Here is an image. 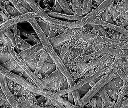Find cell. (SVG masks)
Instances as JSON below:
<instances>
[{"label":"cell","mask_w":128,"mask_h":108,"mask_svg":"<svg viewBox=\"0 0 128 108\" xmlns=\"http://www.w3.org/2000/svg\"><path fill=\"white\" fill-rule=\"evenodd\" d=\"M27 21L33 27L44 49L46 51L49 56L52 58L56 65L57 68L60 70L65 77L68 83V87L74 85L75 82L70 72L67 68L63 60L56 53L49 40L46 35L41 29L35 18H32Z\"/></svg>","instance_id":"obj_1"},{"label":"cell","mask_w":128,"mask_h":108,"mask_svg":"<svg viewBox=\"0 0 128 108\" xmlns=\"http://www.w3.org/2000/svg\"><path fill=\"white\" fill-rule=\"evenodd\" d=\"M0 40L4 43V45L6 46L9 52L10 53L12 57L16 60L18 65L22 69L28 77L32 80L34 84L39 88L45 89L51 91V89L46 85L41 79H40L38 75L35 74L34 72L29 68L27 63L20 57L19 54H17L14 50L10 40L4 35V32L0 33Z\"/></svg>","instance_id":"obj_2"},{"label":"cell","mask_w":128,"mask_h":108,"mask_svg":"<svg viewBox=\"0 0 128 108\" xmlns=\"http://www.w3.org/2000/svg\"><path fill=\"white\" fill-rule=\"evenodd\" d=\"M0 74L5 76L6 78H8L18 84L22 88L29 92L43 96L49 99L54 94L52 91L39 88L35 84L34 85L28 82L24 78L6 69L1 65H0Z\"/></svg>","instance_id":"obj_3"},{"label":"cell","mask_w":128,"mask_h":108,"mask_svg":"<svg viewBox=\"0 0 128 108\" xmlns=\"http://www.w3.org/2000/svg\"><path fill=\"white\" fill-rule=\"evenodd\" d=\"M38 16L39 17L43 20L44 21L49 23L51 25V27L52 26L57 28H69L72 29L80 28L83 27L81 20L70 22L63 21L49 16L44 9L40 12Z\"/></svg>","instance_id":"obj_4"},{"label":"cell","mask_w":128,"mask_h":108,"mask_svg":"<svg viewBox=\"0 0 128 108\" xmlns=\"http://www.w3.org/2000/svg\"><path fill=\"white\" fill-rule=\"evenodd\" d=\"M110 70V67H107L101 70H99L94 73V74L85 78L77 84H74L72 86L68 87L66 89L62 90L60 91H58L56 93H54L50 99H53L56 98L59 96H62L66 94H68V93L72 92L74 90H78L85 84L89 83L91 81L96 80L99 77L107 73Z\"/></svg>","instance_id":"obj_5"},{"label":"cell","mask_w":128,"mask_h":108,"mask_svg":"<svg viewBox=\"0 0 128 108\" xmlns=\"http://www.w3.org/2000/svg\"><path fill=\"white\" fill-rule=\"evenodd\" d=\"M116 78L117 76L116 74L111 73L102 78L97 83H95L93 86L91 88L89 91L82 98L83 102L86 104H88L103 87L104 86L110 81Z\"/></svg>","instance_id":"obj_6"},{"label":"cell","mask_w":128,"mask_h":108,"mask_svg":"<svg viewBox=\"0 0 128 108\" xmlns=\"http://www.w3.org/2000/svg\"><path fill=\"white\" fill-rule=\"evenodd\" d=\"M115 0H104L94 10L83 17L81 20L83 26L90 24L100 14L108 9Z\"/></svg>","instance_id":"obj_7"},{"label":"cell","mask_w":128,"mask_h":108,"mask_svg":"<svg viewBox=\"0 0 128 108\" xmlns=\"http://www.w3.org/2000/svg\"><path fill=\"white\" fill-rule=\"evenodd\" d=\"M39 17V16L34 12H28L21 14L12 19L6 20L0 25V33L3 32L8 28L23 21H27L30 19Z\"/></svg>","instance_id":"obj_8"},{"label":"cell","mask_w":128,"mask_h":108,"mask_svg":"<svg viewBox=\"0 0 128 108\" xmlns=\"http://www.w3.org/2000/svg\"><path fill=\"white\" fill-rule=\"evenodd\" d=\"M44 49L42 44L41 43H39L22 51L19 55L26 63L31 60L36 59L37 57H39L40 52Z\"/></svg>","instance_id":"obj_9"},{"label":"cell","mask_w":128,"mask_h":108,"mask_svg":"<svg viewBox=\"0 0 128 108\" xmlns=\"http://www.w3.org/2000/svg\"><path fill=\"white\" fill-rule=\"evenodd\" d=\"M0 86L8 102L12 108H20L18 102L8 87L6 77L0 74Z\"/></svg>","instance_id":"obj_10"},{"label":"cell","mask_w":128,"mask_h":108,"mask_svg":"<svg viewBox=\"0 0 128 108\" xmlns=\"http://www.w3.org/2000/svg\"><path fill=\"white\" fill-rule=\"evenodd\" d=\"M89 24L90 25H98L104 27H107L109 28L116 30L122 34L128 36V30L124 28L123 27L118 26L113 23L106 22L104 20H100L96 19Z\"/></svg>","instance_id":"obj_11"},{"label":"cell","mask_w":128,"mask_h":108,"mask_svg":"<svg viewBox=\"0 0 128 108\" xmlns=\"http://www.w3.org/2000/svg\"><path fill=\"white\" fill-rule=\"evenodd\" d=\"M71 35L66 33H62L58 36L49 39L54 48L60 46L69 41Z\"/></svg>","instance_id":"obj_12"},{"label":"cell","mask_w":128,"mask_h":108,"mask_svg":"<svg viewBox=\"0 0 128 108\" xmlns=\"http://www.w3.org/2000/svg\"><path fill=\"white\" fill-rule=\"evenodd\" d=\"M120 52L121 51L120 50L118 49H106V48L102 49L85 57L84 58L83 60L85 62H86L92 57L98 56L103 54H110V56L111 55V56H119L120 54Z\"/></svg>","instance_id":"obj_13"},{"label":"cell","mask_w":128,"mask_h":108,"mask_svg":"<svg viewBox=\"0 0 128 108\" xmlns=\"http://www.w3.org/2000/svg\"><path fill=\"white\" fill-rule=\"evenodd\" d=\"M49 16L55 18H60L65 19L69 20L78 21L82 19V16H80L77 14H69L66 13H61L55 12V11H49L47 12Z\"/></svg>","instance_id":"obj_14"},{"label":"cell","mask_w":128,"mask_h":108,"mask_svg":"<svg viewBox=\"0 0 128 108\" xmlns=\"http://www.w3.org/2000/svg\"><path fill=\"white\" fill-rule=\"evenodd\" d=\"M110 56V55L108 54H105L101 57L99 59L94 62L92 63V64L87 65L86 68L82 71L80 72V74L78 75V78H80L83 76L85 74H86L88 71H91L94 69L96 67L100 65L102 63L105 62L107 59H108Z\"/></svg>","instance_id":"obj_15"},{"label":"cell","mask_w":128,"mask_h":108,"mask_svg":"<svg viewBox=\"0 0 128 108\" xmlns=\"http://www.w3.org/2000/svg\"><path fill=\"white\" fill-rule=\"evenodd\" d=\"M64 76L60 70L57 68V69L54 71L50 74L48 75L44 78H42L41 80L46 85H47L51 83H54L59 78Z\"/></svg>","instance_id":"obj_16"},{"label":"cell","mask_w":128,"mask_h":108,"mask_svg":"<svg viewBox=\"0 0 128 108\" xmlns=\"http://www.w3.org/2000/svg\"><path fill=\"white\" fill-rule=\"evenodd\" d=\"M48 56V54L45 49H44L41 51L38 61L36 68L34 71V73L36 75H38L40 73V71L42 68L44 63L46 62V58Z\"/></svg>","instance_id":"obj_17"},{"label":"cell","mask_w":128,"mask_h":108,"mask_svg":"<svg viewBox=\"0 0 128 108\" xmlns=\"http://www.w3.org/2000/svg\"><path fill=\"white\" fill-rule=\"evenodd\" d=\"M100 95V97L106 107H111L113 105V103L110 100L109 94L107 90L105 88V86L103 87L100 91L98 92Z\"/></svg>","instance_id":"obj_18"},{"label":"cell","mask_w":128,"mask_h":108,"mask_svg":"<svg viewBox=\"0 0 128 108\" xmlns=\"http://www.w3.org/2000/svg\"><path fill=\"white\" fill-rule=\"evenodd\" d=\"M56 68L57 67L55 63H50L46 62L40 72L44 76L48 75L54 71L56 70Z\"/></svg>","instance_id":"obj_19"},{"label":"cell","mask_w":128,"mask_h":108,"mask_svg":"<svg viewBox=\"0 0 128 108\" xmlns=\"http://www.w3.org/2000/svg\"><path fill=\"white\" fill-rule=\"evenodd\" d=\"M97 36L92 34L80 32L78 34L77 38L78 40H82L89 43H92L95 42Z\"/></svg>","instance_id":"obj_20"},{"label":"cell","mask_w":128,"mask_h":108,"mask_svg":"<svg viewBox=\"0 0 128 108\" xmlns=\"http://www.w3.org/2000/svg\"><path fill=\"white\" fill-rule=\"evenodd\" d=\"M96 43L104 45V44H117L119 43V41L117 40L110 39L108 37L103 36H97L95 42Z\"/></svg>","instance_id":"obj_21"},{"label":"cell","mask_w":128,"mask_h":108,"mask_svg":"<svg viewBox=\"0 0 128 108\" xmlns=\"http://www.w3.org/2000/svg\"><path fill=\"white\" fill-rule=\"evenodd\" d=\"M67 80L64 76L59 78L54 83H51L47 85L51 90L54 89L57 90V92L61 90L62 87L64 85L65 81Z\"/></svg>","instance_id":"obj_22"},{"label":"cell","mask_w":128,"mask_h":108,"mask_svg":"<svg viewBox=\"0 0 128 108\" xmlns=\"http://www.w3.org/2000/svg\"><path fill=\"white\" fill-rule=\"evenodd\" d=\"M128 87L126 84H124L123 86L122 87V89L120 92L118 96V99L117 102L114 105V108H120L121 107V105L122 102V100L123 98L126 95V92L128 91Z\"/></svg>","instance_id":"obj_23"},{"label":"cell","mask_w":128,"mask_h":108,"mask_svg":"<svg viewBox=\"0 0 128 108\" xmlns=\"http://www.w3.org/2000/svg\"><path fill=\"white\" fill-rule=\"evenodd\" d=\"M71 92L74 97L75 105L79 107H84L86 104L83 102L82 98H80L78 90H74Z\"/></svg>","instance_id":"obj_24"},{"label":"cell","mask_w":128,"mask_h":108,"mask_svg":"<svg viewBox=\"0 0 128 108\" xmlns=\"http://www.w3.org/2000/svg\"><path fill=\"white\" fill-rule=\"evenodd\" d=\"M92 0H84L81 5L82 16L86 15L90 13L91 8L93 7L92 4Z\"/></svg>","instance_id":"obj_25"},{"label":"cell","mask_w":128,"mask_h":108,"mask_svg":"<svg viewBox=\"0 0 128 108\" xmlns=\"http://www.w3.org/2000/svg\"><path fill=\"white\" fill-rule=\"evenodd\" d=\"M60 5L62 10L65 13L69 14H74V12L72 9H71L66 0H55Z\"/></svg>","instance_id":"obj_26"},{"label":"cell","mask_w":128,"mask_h":108,"mask_svg":"<svg viewBox=\"0 0 128 108\" xmlns=\"http://www.w3.org/2000/svg\"><path fill=\"white\" fill-rule=\"evenodd\" d=\"M1 65L6 69L10 71L14 70L19 66L16 60L12 57L7 62L3 63Z\"/></svg>","instance_id":"obj_27"},{"label":"cell","mask_w":128,"mask_h":108,"mask_svg":"<svg viewBox=\"0 0 128 108\" xmlns=\"http://www.w3.org/2000/svg\"><path fill=\"white\" fill-rule=\"evenodd\" d=\"M72 9L74 13L80 16H82L81 0H72Z\"/></svg>","instance_id":"obj_28"},{"label":"cell","mask_w":128,"mask_h":108,"mask_svg":"<svg viewBox=\"0 0 128 108\" xmlns=\"http://www.w3.org/2000/svg\"><path fill=\"white\" fill-rule=\"evenodd\" d=\"M8 1L13 5L14 7L16 8L21 14L29 12L28 10L21 4L18 0H8Z\"/></svg>","instance_id":"obj_29"},{"label":"cell","mask_w":128,"mask_h":108,"mask_svg":"<svg viewBox=\"0 0 128 108\" xmlns=\"http://www.w3.org/2000/svg\"><path fill=\"white\" fill-rule=\"evenodd\" d=\"M72 50V48L68 49L65 45H64L62 47L60 54L59 56L65 64L66 63L67 58L69 54H70Z\"/></svg>","instance_id":"obj_30"},{"label":"cell","mask_w":128,"mask_h":108,"mask_svg":"<svg viewBox=\"0 0 128 108\" xmlns=\"http://www.w3.org/2000/svg\"><path fill=\"white\" fill-rule=\"evenodd\" d=\"M39 25L44 32L46 35V36H48L51 31V26L49 23L45 21H38Z\"/></svg>","instance_id":"obj_31"},{"label":"cell","mask_w":128,"mask_h":108,"mask_svg":"<svg viewBox=\"0 0 128 108\" xmlns=\"http://www.w3.org/2000/svg\"><path fill=\"white\" fill-rule=\"evenodd\" d=\"M31 46L30 45L24 40L21 37H20L18 40V44L16 46V47L21 51H23Z\"/></svg>","instance_id":"obj_32"},{"label":"cell","mask_w":128,"mask_h":108,"mask_svg":"<svg viewBox=\"0 0 128 108\" xmlns=\"http://www.w3.org/2000/svg\"><path fill=\"white\" fill-rule=\"evenodd\" d=\"M58 101L59 102H60L65 107L67 108H74L76 107H79L78 106L74 105V104H72L68 101H67L66 99H64L62 98L61 96H59L56 98L54 99Z\"/></svg>","instance_id":"obj_33"},{"label":"cell","mask_w":128,"mask_h":108,"mask_svg":"<svg viewBox=\"0 0 128 108\" xmlns=\"http://www.w3.org/2000/svg\"><path fill=\"white\" fill-rule=\"evenodd\" d=\"M4 35L10 40V43L13 47L14 48V47H16V41H15V37H14V34H13L10 31H7V30H5L3 32Z\"/></svg>","instance_id":"obj_34"},{"label":"cell","mask_w":128,"mask_h":108,"mask_svg":"<svg viewBox=\"0 0 128 108\" xmlns=\"http://www.w3.org/2000/svg\"><path fill=\"white\" fill-rule=\"evenodd\" d=\"M6 8L7 11L10 13L15 15L16 16L19 15V11L14 7H12L8 4L6 5Z\"/></svg>","instance_id":"obj_35"},{"label":"cell","mask_w":128,"mask_h":108,"mask_svg":"<svg viewBox=\"0 0 128 108\" xmlns=\"http://www.w3.org/2000/svg\"><path fill=\"white\" fill-rule=\"evenodd\" d=\"M91 25L92 26L93 28H95L96 29L98 30L100 33H101V34L102 35V36L108 37V35L105 30L104 29V28L102 27L103 26H102L98 25Z\"/></svg>","instance_id":"obj_36"},{"label":"cell","mask_w":128,"mask_h":108,"mask_svg":"<svg viewBox=\"0 0 128 108\" xmlns=\"http://www.w3.org/2000/svg\"><path fill=\"white\" fill-rule=\"evenodd\" d=\"M91 88L92 87L90 86L89 83L86 84L84 85L81 88L79 89L78 90H79V93H80L82 94L86 95L89 91Z\"/></svg>","instance_id":"obj_37"},{"label":"cell","mask_w":128,"mask_h":108,"mask_svg":"<svg viewBox=\"0 0 128 108\" xmlns=\"http://www.w3.org/2000/svg\"><path fill=\"white\" fill-rule=\"evenodd\" d=\"M22 34L24 36L28 38V40L32 41H34V42H36V43H40V40H38L37 38H36L34 35H32V34H28L27 33H25V32H22Z\"/></svg>","instance_id":"obj_38"},{"label":"cell","mask_w":128,"mask_h":108,"mask_svg":"<svg viewBox=\"0 0 128 108\" xmlns=\"http://www.w3.org/2000/svg\"><path fill=\"white\" fill-rule=\"evenodd\" d=\"M38 60H31L29 62H26L28 65L29 66V68L34 72L36 68L37 65Z\"/></svg>","instance_id":"obj_39"},{"label":"cell","mask_w":128,"mask_h":108,"mask_svg":"<svg viewBox=\"0 0 128 108\" xmlns=\"http://www.w3.org/2000/svg\"><path fill=\"white\" fill-rule=\"evenodd\" d=\"M118 74V76L120 78H121L124 82V84H126L128 81V78L127 77V75L125 74L124 72L122 71H118L117 72Z\"/></svg>","instance_id":"obj_40"},{"label":"cell","mask_w":128,"mask_h":108,"mask_svg":"<svg viewBox=\"0 0 128 108\" xmlns=\"http://www.w3.org/2000/svg\"><path fill=\"white\" fill-rule=\"evenodd\" d=\"M52 101V103L53 105L58 108H65L64 106L60 102H58L57 100L55 99H50Z\"/></svg>","instance_id":"obj_41"},{"label":"cell","mask_w":128,"mask_h":108,"mask_svg":"<svg viewBox=\"0 0 128 108\" xmlns=\"http://www.w3.org/2000/svg\"><path fill=\"white\" fill-rule=\"evenodd\" d=\"M18 1L21 4H22V6H24L28 10H31V8L30 6L28 5V3H27L26 0H18Z\"/></svg>","instance_id":"obj_42"},{"label":"cell","mask_w":128,"mask_h":108,"mask_svg":"<svg viewBox=\"0 0 128 108\" xmlns=\"http://www.w3.org/2000/svg\"><path fill=\"white\" fill-rule=\"evenodd\" d=\"M56 8L55 9L54 11L55 12H58V13H60L62 11V8L61 6H60V5L58 4V2L56 1Z\"/></svg>","instance_id":"obj_43"},{"label":"cell","mask_w":128,"mask_h":108,"mask_svg":"<svg viewBox=\"0 0 128 108\" xmlns=\"http://www.w3.org/2000/svg\"><path fill=\"white\" fill-rule=\"evenodd\" d=\"M96 105L98 107H101L102 106V101L100 97H97L96 98Z\"/></svg>","instance_id":"obj_44"},{"label":"cell","mask_w":128,"mask_h":108,"mask_svg":"<svg viewBox=\"0 0 128 108\" xmlns=\"http://www.w3.org/2000/svg\"><path fill=\"white\" fill-rule=\"evenodd\" d=\"M119 56L121 57H128V51H121Z\"/></svg>","instance_id":"obj_45"},{"label":"cell","mask_w":128,"mask_h":108,"mask_svg":"<svg viewBox=\"0 0 128 108\" xmlns=\"http://www.w3.org/2000/svg\"><path fill=\"white\" fill-rule=\"evenodd\" d=\"M68 100L69 102L72 104H73L74 102V97L71 92L68 93Z\"/></svg>","instance_id":"obj_46"},{"label":"cell","mask_w":128,"mask_h":108,"mask_svg":"<svg viewBox=\"0 0 128 108\" xmlns=\"http://www.w3.org/2000/svg\"><path fill=\"white\" fill-rule=\"evenodd\" d=\"M128 107V99L122 102L120 107Z\"/></svg>","instance_id":"obj_47"},{"label":"cell","mask_w":128,"mask_h":108,"mask_svg":"<svg viewBox=\"0 0 128 108\" xmlns=\"http://www.w3.org/2000/svg\"><path fill=\"white\" fill-rule=\"evenodd\" d=\"M68 81L66 80L65 81L64 85H63V86L62 87L61 89V90H62L66 89H68Z\"/></svg>","instance_id":"obj_48"},{"label":"cell","mask_w":128,"mask_h":108,"mask_svg":"<svg viewBox=\"0 0 128 108\" xmlns=\"http://www.w3.org/2000/svg\"><path fill=\"white\" fill-rule=\"evenodd\" d=\"M73 50L75 52V53H76L78 54H80L83 52L82 50L80 49H73Z\"/></svg>","instance_id":"obj_49"},{"label":"cell","mask_w":128,"mask_h":108,"mask_svg":"<svg viewBox=\"0 0 128 108\" xmlns=\"http://www.w3.org/2000/svg\"><path fill=\"white\" fill-rule=\"evenodd\" d=\"M119 48L122 50H124L128 49V43L125 44L122 46L119 47Z\"/></svg>","instance_id":"obj_50"},{"label":"cell","mask_w":128,"mask_h":108,"mask_svg":"<svg viewBox=\"0 0 128 108\" xmlns=\"http://www.w3.org/2000/svg\"><path fill=\"white\" fill-rule=\"evenodd\" d=\"M7 102H8L6 100L0 98V107L6 104Z\"/></svg>","instance_id":"obj_51"},{"label":"cell","mask_w":128,"mask_h":108,"mask_svg":"<svg viewBox=\"0 0 128 108\" xmlns=\"http://www.w3.org/2000/svg\"><path fill=\"white\" fill-rule=\"evenodd\" d=\"M46 62L49 63H54V61L52 60V58H51L49 56H48L47 57V58H46Z\"/></svg>","instance_id":"obj_52"},{"label":"cell","mask_w":128,"mask_h":108,"mask_svg":"<svg viewBox=\"0 0 128 108\" xmlns=\"http://www.w3.org/2000/svg\"><path fill=\"white\" fill-rule=\"evenodd\" d=\"M0 98L2 99H4V100H6L7 101L6 99V97L4 95V93L2 92L1 88H0Z\"/></svg>","instance_id":"obj_53"},{"label":"cell","mask_w":128,"mask_h":108,"mask_svg":"<svg viewBox=\"0 0 128 108\" xmlns=\"http://www.w3.org/2000/svg\"><path fill=\"white\" fill-rule=\"evenodd\" d=\"M0 15H1L4 19L6 20H7L9 19L8 17L2 11H0Z\"/></svg>","instance_id":"obj_54"},{"label":"cell","mask_w":128,"mask_h":108,"mask_svg":"<svg viewBox=\"0 0 128 108\" xmlns=\"http://www.w3.org/2000/svg\"><path fill=\"white\" fill-rule=\"evenodd\" d=\"M46 98V97H44L43 96L41 95V96L39 99H38V101L39 102H43L45 101V99L44 98Z\"/></svg>","instance_id":"obj_55"},{"label":"cell","mask_w":128,"mask_h":108,"mask_svg":"<svg viewBox=\"0 0 128 108\" xmlns=\"http://www.w3.org/2000/svg\"><path fill=\"white\" fill-rule=\"evenodd\" d=\"M122 71L124 72L125 74L127 75V77L128 78V67H125V68H122Z\"/></svg>","instance_id":"obj_56"},{"label":"cell","mask_w":128,"mask_h":108,"mask_svg":"<svg viewBox=\"0 0 128 108\" xmlns=\"http://www.w3.org/2000/svg\"><path fill=\"white\" fill-rule=\"evenodd\" d=\"M93 101H92V107H97V105H96V98H93Z\"/></svg>","instance_id":"obj_57"},{"label":"cell","mask_w":128,"mask_h":108,"mask_svg":"<svg viewBox=\"0 0 128 108\" xmlns=\"http://www.w3.org/2000/svg\"><path fill=\"white\" fill-rule=\"evenodd\" d=\"M123 25H128V18H127V19L124 21V22H123Z\"/></svg>","instance_id":"obj_58"}]
</instances>
